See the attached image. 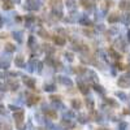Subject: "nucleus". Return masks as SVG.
<instances>
[{"label":"nucleus","instance_id":"nucleus-1","mask_svg":"<svg viewBox=\"0 0 130 130\" xmlns=\"http://www.w3.org/2000/svg\"><path fill=\"white\" fill-rule=\"evenodd\" d=\"M24 8L26 10H38L40 8V3L37 2V0H26Z\"/></svg>","mask_w":130,"mask_h":130},{"label":"nucleus","instance_id":"nucleus-2","mask_svg":"<svg viewBox=\"0 0 130 130\" xmlns=\"http://www.w3.org/2000/svg\"><path fill=\"white\" fill-rule=\"evenodd\" d=\"M13 118H14V121L17 122V126L18 129H22V121H24V118H25V113L24 111H16L14 115H13Z\"/></svg>","mask_w":130,"mask_h":130},{"label":"nucleus","instance_id":"nucleus-3","mask_svg":"<svg viewBox=\"0 0 130 130\" xmlns=\"http://www.w3.org/2000/svg\"><path fill=\"white\" fill-rule=\"evenodd\" d=\"M57 81H59V83H61V85H64V86H67V87H72V86H73L72 79L68 78V77H65V75H59V77H57Z\"/></svg>","mask_w":130,"mask_h":130},{"label":"nucleus","instance_id":"nucleus-4","mask_svg":"<svg viewBox=\"0 0 130 130\" xmlns=\"http://www.w3.org/2000/svg\"><path fill=\"white\" fill-rule=\"evenodd\" d=\"M52 13H53V16H56V17H61L62 16V7H61V4L57 2V4H55L52 7Z\"/></svg>","mask_w":130,"mask_h":130},{"label":"nucleus","instance_id":"nucleus-5","mask_svg":"<svg viewBox=\"0 0 130 130\" xmlns=\"http://www.w3.org/2000/svg\"><path fill=\"white\" fill-rule=\"evenodd\" d=\"M7 87L10 89V90H13V91H16V90H18V87H20V83H18V81H16V79H8V81H7Z\"/></svg>","mask_w":130,"mask_h":130},{"label":"nucleus","instance_id":"nucleus-6","mask_svg":"<svg viewBox=\"0 0 130 130\" xmlns=\"http://www.w3.org/2000/svg\"><path fill=\"white\" fill-rule=\"evenodd\" d=\"M43 112L46 113V116L47 117H50V118H56L57 117V113H56V111L55 109H50L48 107H46V105H43Z\"/></svg>","mask_w":130,"mask_h":130},{"label":"nucleus","instance_id":"nucleus-7","mask_svg":"<svg viewBox=\"0 0 130 130\" xmlns=\"http://www.w3.org/2000/svg\"><path fill=\"white\" fill-rule=\"evenodd\" d=\"M117 85L120 86V87H122V89H126V87H129V86H130V81L126 77H120V78H118V81H117Z\"/></svg>","mask_w":130,"mask_h":130},{"label":"nucleus","instance_id":"nucleus-8","mask_svg":"<svg viewBox=\"0 0 130 130\" xmlns=\"http://www.w3.org/2000/svg\"><path fill=\"white\" fill-rule=\"evenodd\" d=\"M24 83L27 86L29 89H34L35 87V79L34 78H31V77H24Z\"/></svg>","mask_w":130,"mask_h":130},{"label":"nucleus","instance_id":"nucleus-9","mask_svg":"<svg viewBox=\"0 0 130 130\" xmlns=\"http://www.w3.org/2000/svg\"><path fill=\"white\" fill-rule=\"evenodd\" d=\"M12 35H13V39L17 42V43H22L24 42V32L22 31H13L12 32Z\"/></svg>","mask_w":130,"mask_h":130},{"label":"nucleus","instance_id":"nucleus-10","mask_svg":"<svg viewBox=\"0 0 130 130\" xmlns=\"http://www.w3.org/2000/svg\"><path fill=\"white\" fill-rule=\"evenodd\" d=\"M78 89H79V91L83 94V95H87L89 94V85L87 83H85V82H78Z\"/></svg>","mask_w":130,"mask_h":130},{"label":"nucleus","instance_id":"nucleus-11","mask_svg":"<svg viewBox=\"0 0 130 130\" xmlns=\"http://www.w3.org/2000/svg\"><path fill=\"white\" fill-rule=\"evenodd\" d=\"M37 64H38V60L32 57V59H31V60L27 62V65H26L27 70H29V72H34V70H35L34 68H37Z\"/></svg>","mask_w":130,"mask_h":130},{"label":"nucleus","instance_id":"nucleus-12","mask_svg":"<svg viewBox=\"0 0 130 130\" xmlns=\"http://www.w3.org/2000/svg\"><path fill=\"white\" fill-rule=\"evenodd\" d=\"M115 47L117 50H120V51H126V44H125V42L122 39H117L115 42Z\"/></svg>","mask_w":130,"mask_h":130},{"label":"nucleus","instance_id":"nucleus-13","mask_svg":"<svg viewBox=\"0 0 130 130\" xmlns=\"http://www.w3.org/2000/svg\"><path fill=\"white\" fill-rule=\"evenodd\" d=\"M61 127H64L65 130L73 129V127H74V122H72L70 120H62V121H61Z\"/></svg>","mask_w":130,"mask_h":130},{"label":"nucleus","instance_id":"nucleus-14","mask_svg":"<svg viewBox=\"0 0 130 130\" xmlns=\"http://www.w3.org/2000/svg\"><path fill=\"white\" fill-rule=\"evenodd\" d=\"M27 46H29L30 48H35V47H38V44H37V39H35L34 35H30V37H29Z\"/></svg>","mask_w":130,"mask_h":130},{"label":"nucleus","instance_id":"nucleus-15","mask_svg":"<svg viewBox=\"0 0 130 130\" xmlns=\"http://www.w3.org/2000/svg\"><path fill=\"white\" fill-rule=\"evenodd\" d=\"M14 64H16V67H18V68L26 67V62H25L24 57H16V59H14Z\"/></svg>","mask_w":130,"mask_h":130},{"label":"nucleus","instance_id":"nucleus-16","mask_svg":"<svg viewBox=\"0 0 130 130\" xmlns=\"http://www.w3.org/2000/svg\"><path fill=\"white\" fill-rule=\"evenodd\" d=\"M38 102H39V98H38V96H30L29 99H26V104L30 105V107L34 105V104H37Z\"/></svg>","mask_w":130,"mask_h":130},{"label":"nucleus","instance_id":"nucleus-17","mask_svg":"<svg viewBox=\"0 0 130 130\" xmlns=\"http://www.w3.org/2000/svg\"><path fill=\"white\" fill-rule=\"evenodd\" d=\"M118 7H120V9H121V10H129V9H130V2L122 0V2H120Z\"/></svg>","mask_w":130,"mask_h":130},{"label":"nucleus","instance_id":"nucleus-18","mask_svg":"<svg viewBox=\"0 0 130 130\" xmlns=\"http://www.w3.org/2000/svg\"><path fill=\"white\" fill-rule=\"evenodd\" d=\"M120 20H121V22H122V24H125V25H130V13H126V14L121 16Z\"/></svg>","mask_w":130,"mask_h":130},{"label":"nucleus","instance_id":"nucleus-19","mask_svg":"<svg viewBox=\"0 0 130 130\" xmlns=\"http://www.w3.org/2000/svg\"><path fill=\"white\" fill-rule=\"evenodd\" d=\"M109 55H111L113 59H116V60H120V59H121V55H120V53H118L115 48H111V50H109Z\"/></svg>","mask_w":130,"mask_h":130},{"label":"nucleus","instance_id":"nucleus-20","mask_svg":"<svg viewBox=\"0 0 130 130\" xmlns=\"http://www.w3.org/2000/svg\"><path fill=\"white\" fill-rule=\"evenodd\" d=\"M34 22H35V17H32V16L26 17V27H31Z\"/></svg>","mask_w":130,"mask_h":130},{"label":"nucleus","instance_id":"nucleus-21","mask_svg":"<svg viewBox=\"0 0 130 130\" xmlns=\"http://www.w3.org/2000/svg\"><path fill=\"white\" fill-rule=\"evenodd\" d=\"M53 40H55V43H56V44L57 46H64L65 44V39L62 38V37H55V38H53Z\"/></svg>","mask_w":130,"mask_h":130},{"label":"nucleus","instance_id":"nucleus-22","mask_svg":"<svg viewBox=\"0 0 130 130\" xmlns=\"http://www.w3.org/2000/svg\"><path fill=\"white\" fill-rule=\"evenodd\" d=\"M5 51L9 52V53H12V52L16 51V46L12 44V43H7V44H5Z\"/></svg>","mask_w":130,"mask_h":130},{"label":"nucleus","instance_id":"nucleus-23","mask_svg":"<svg viewBox=\"0 0 130 130\" xmlns=\"http://www.w3.org/2000/svg\"><path fill=\"white\" fill-rule=\"evenodd\" d=\"M116 96L120 98V100H122V102H126L127 100V95L125 92H122V91H117L116 92Z\"/></svg>","mask_w":130,"mask_h":130},{"label":"nucleus","instance_id":"nucleus-24","mask_svg":"<svg viewBox=\"0 0 130 130\" xmlns=\"http://www.w3.org/2000/svg\"><path fill=\"white\" fill-rule=\"evenodd\" d=\"M108 21H109L111 24H116L117 21H120V16H117V14H111L109 17H108Z\"/></svg>","mask_w":130,"mask_h":130},{"label":"nucleus","instance_id":"nucleus-25","mask_svg":"<svg viewBox=\"0 0 130 130\" xmlns=\"http://www.w3.org/2000/svg\"><path fill=\"white\" fill-rule=\"evenodd\" d=\"M81 102L78 100V99H73L72 100V107L74 108V109H79V108H81Z\"/></svg>","mask_w":130,"mask_h":130},{"label":"nucleus","instance_id":"nucleus-26","mask_svg":"<svg viewBox=\"0 0 130 130\" xmlns=\"http://www.w3.org/2000/svg\"><path fill=\"white\" fill-rule=\"evenodd\" d=\"M56 90V86L55 85H44V91L47 92H53Z\"/></svg>","mask_w":130,"mask_h":130},{"label":"nucleus","instance_id":"nucleus-27","mask_svg":"<svg viewBox=\"0 0 130 130\" xmlns=\"http://www.w3.org/2000/svg\"><path fill=\"white\" fill-rule=\"evenodd\" d=\"M67 7H68V9L74 10L75 9V0H68V2H67Z\"/></svg>","mask_w":130,"mask_h":130},{"label":"nucleus","instance_id":"nucleus-28","mask_svg":"<svg viewBox=\"0 0 130 130\" xmlns=\"http://www.w3.org/2000/svg\"><path fill=\"white\" fill-rule=\"evenodd\" d=\"M9 68V61L7 60H0V69H8Z\"/></svg>","mask_w":130,"mask_h":130},{"label":"nucleus","instance_id":"nucleus-29","mask_svg":"<svg viewBox=\"0 0 130 130\" xmlns=\"http://www.w3.org/2000/svg\"><path fill=\"white\" fill-rule=\"evenodd\" d=\"M127 127H129V124L125 121H121L118 124V130H127Z\"/></svg>","mask_w":130,"mask_h":130},{"label":"nucleus","instance_id":"nucleus-30","mask_svg":"<svg viewBox=\"0 0 130 130\" xmlns=\"http://www.w3.org/2000/svg\"><path fill=\"white\" fill-rule=\"evenodd\" d=\"M94 89H95V91H98L99 94H104L105 91H104V89L100 85H98V83H94Z\"/></svg>","mask_w":130,"mask_h":130},{"label":"nucleus","instance_id":"nucleus-31","mask_svg":"<svg viewBox=\"0 0 130 130\" xmlns=\"http://www.w3.org/2000/svg\"><path fill=\"white\" fill-rule=\"evenodd\" d=\"M38 34H39L42 38H48V37H50L48 32H47L46 30H43V29H39V30H38Z\"/></svg>","mask_w":130,"mask_h":130},{"label":"nucleus","instance_id":"nucleus-32","mask_svg":"<svg viewBox=\"0 0 130 130\" xmlns=\"http://www.w3.org/2000/svg\"><path fill=\"white\" fill-rule=\"evenodd\" d=\"M64 120H67V118H73L74 117V113L73 112H64Z\"/></svg>","mask_w":130,"mask_h":130},{"label":"nucleus","instance_id":"nucleus-33","mask_svg":"<svg viewBox=\"0 0 130 130\" xmlns=\"http://www.w3.org/2000/svg\"><path fill=\"white\" fill-rule=\"evenodd\" d=\"M98 56H100V59H102V60H104V61L107 60V55H105V52H104V51H102V50H100V51H98Z\"/></svg>","mask_w":130,"mask_h":130},{"label":"nucleus","instance_id":"nucleus-34","mask_svg":"<svg viewBox=\"0 0 130 130\" xmlns=\"http://www.w3.org/2000/svg\"><path fill=\"white\" fill-rule=\"evenodd\" d=\"M65 59H67L69 62H72V61L74 60V57H73V55H72L70 52H67V53H65Z\"/></svg>","mask_w":130,"mask_h":130},{"label":"nucleus","instance_id":"nucleus-35","mask_svg":"<svg viewBox=\"0 0 130 130\" xmlns=\"http://www.w3.org/2000/svg\"><path fill=\"white\" fill-rule=\"evenodd\" d=\"M78 120H79V122H81V124H86L87 118H86V116H85V115H79V116H78Z\"/></svg>","mask_w":130,"mask_h":130},{"label":"nucleus","instance_id":"nucleus-36","mask_svg":"<svg viewBox=\"0 0 130 130\" xmlns=\"http://www.w3.org/2000/svg\"><path fill=\"white\" fill-rule=\"evenodd\" d=\"M105 102L109 104V105H112V107H117V103L115 102V100H112L111 98H108V99H105Z\"/></svg>","mask_w":130,"mask_h":130},{"label":"nucleus","instance_id":"nucleus-37","mask_svg":"<svg viewBox=\"0 0 130 130\" xmlns=\"http://www.w3.org/2000/svg\"><path fill=\"white\" fill-rule=\"evenodd\" d=\"M0 130H10V126L7 124H4V122H2V124H0Z\"/></svg>","mask_w":130,"mask_h":130},{"label":"nucleus","instance_id":"nucleus-38","mask_svg":"<svg viewBox=\"0 0 130 130\" xmlns=\"http://www.w3.org/2000/svg\"><path fill=\"white\" fill-rule=\"evenodd\" d=\"M3 7H4V9H7V10L10 9V8H12V2H4V5H3Z\"/></svg>","mask_w":130,"mask_h":130},{"label":"nucleus","instance_id":"nucleus-39","mask_svg":"<svg viewBox=\"0 0 130 130\" xmlns=\"http://www.w3.org/2000/svg\"><path fill=\"white\" fill-rule=\"evenodd\" d=\"M86 104H87V107H90V109H91V108H92V105H94V102H92V99L87 98V99H86Z\"/></svg>","mask_w":130,"mask_h":130},{"label":"nucleus","instance_id":"nucleus-40","mask_svg":"<svg viewBox=\"0 0 130 130\" xmlns=\"http://www.w3.org/2000/svg\"><path fill=\"white\" fill-rule=\"evenodd\" d=\"M42 69H43V64L40 61H38V64H37V72L38 73H42Z\"/></svg>","mask_w":130,"mask_h":130},{"label":"nucleus","instance_id":"nucleus-41","mask_svg":"<svg viewBox=\"0 0 130 130\" xmlns=\"http://www.w3.org/2000/svg\"><path fill=\"white\" fill-rule=\"evenodd\" d=\"M8 108H9V109H12V111H14V112H16V111H20V108H18L17 105H13V104H9Z\"/></svg>","mask_w":130,"mask_h":130},{"label":"nucleus","instance_id":"nucleus-42","mask_svg":"<svg viewBox=\"0 0 130 130\" xmlns=\"http://www.w3.org/2000/svg\"><path fill=\"white\" fill-rule=\"evenodd\" d=\"M81 4L85 7V8H89L90 7V3H89V0H81Z\"/></svg>","mask_w":130,"mask_h":130},{"label":"nucleus","instance_id":"nucleus-43","mask_svg":"<svg viewBox=\"0 0 130 130\" xmlns=\"http://www.w3.org/2000/svg\"><path fill=\"white\" fill-rule=\"evenodd\" d=\"M7 89H8V87H7V85H4V83H2V82H0V91H2V92H4Z\"/></svg>","mask_w":130,"mask_h":130},{"label":"nucleus","instance_id":"nucleus-44","mask_svg":"<svg viewBox=\"0 0 130 130\" xmlns=\"http://www.w3.org/2000/svg\"><path fill=\"white\" fill-rule=\"evenodd\" d=\"M44 51L52 53V52H53V48H51V46H44Z\"/></svg>","mask_w":130,"mask_h":130},{"label":"nucleus","instance_id":"nucleus-45","mask_svg":"<svg viewBox=\"0 0 130 130\" xmlns=\"http://www.w3.org/2000/svg\"><path fill=\"white\" fill-rule=\"evenodd\" d=\"M5 113H7V111H5V107L0 105V115H5Z\"/></svg>","mask_w":130,"mask_h":130},{"label":"nucleus","instance_id":"nucleus-46","mask_svg":"<svg viewBox=\"0 0 130 130\" xmlns=\"http://www.w3.org/2000/svg\"><path fill=\"white\" fill-rule=\"evenodd\" d=\"M51 99H52V102H57L60 98H59V96H51Z\"/></svg>","mask_w":130,"mask_h":130},{"label":"nucleus","instance_id":"nucleus-47","mask_svg":"<svg viewBox=\"0 0 130 130\" xmlns=\"http://www.w3.org/2000/svg\"><path fill=\"white\" fill-rule=\"evenodd\" d=\"M3 25H4V18H3L2 16H0V27H2Z\"/></svg>","mask_w":130,"mask_h":130},{"label":"nucleus","instance_id":"nucleus-48","mask_svg":"<svg viewBox=\"0 0 130 130\" xmlns=\"http://www.w3.org/2000/svg\"><path fill=\"white\" fill-rule=\"evenodd\" d=\"M117 69H120V70H121V69H124V65H122L121 62H120V64H117Z\"/></svg>","mask_w":130,"mask_h":130},{"label":"nucleus","instance_id":"nucleus-49","mask_svg":"<svg viewBox=\"0 0 130 130\" xmlns=\"http://www.w3.org/2000/svg\"><path fill=\"white\" fill-rule=\"evenodd\" d=\"M13 4H18V3H21V0H10Z\"/></svg>","mask_w":130,"mask_h":130},{"label":"nucleus","instance_id":"nucleus-50","mask_svg":"<svg viewBox=\"0 0 130 130\" xmlns=\"http://www.w3.org/2000/svg\"><path fill=\"white\" fill-rule=\"evenodd\" d=\"M0 78H5V73H3V72H0Z\"/></svg>","mask_w":130,"mask_h":130},{"label":"nucleus","instance_id":"nucleus-51","mask_svg":"<svg viewBox=\"0 0 130 130\" xmlns=\"http://www.w3.org/2000/svg\"><path fill=\"white\" fill-rule=\"evenodd\" d=\"M98 30H104V27H103V25H98V27H96Z\"/></svg>","mask_w":130,"mask_h":130},{"label":"nucleus","instance_id":"nucleus-52","mask_svg":"<svg viewBox=\"0 0 130 130\" xmlns=\"http://www.w3.org/2000/svg\"><path fill=\"white\" fill-rule=\"evenodd\" d=\"M127 40H129V42H130V30H129V31H127Z\"/></svg>","mask_w":130,"mask_h":130},{"label":"nucleus","instance_id":"nucleus-53","mask_svg":"<svg viewBox=\"0 0 130 130\" xmlns=\"http://www.w3.org/2000/svg\"><path fill=\"white\" fill-rule=\"evenodd\" d=\"M2 98H3V94H0V100H2Z\"/></svg>","mask_w":130,"mask_h":130},{"label":"nucleus","instance_id":"nucleus-54","mask_svg":"<svg viewBox=\"0 0 130 130\" xmlns=\"http://www.w3.org/2000/svg\"><path fill=\"white\" fill-rule=\"evenodd\" d=\"M98 130H107V129H98Z\"/></svg>","mask_w":130,"mask_h":130},{"label":"nucleus","instance_id":"nucleus-55","mask_svg":"<svg viewBox=\"0 0 130 130\" xmlns=\"http://www.w3.org/2000/svg\"><path fill=\"white\" fill-rule=\"evenodd\" d=\"M129 62H130V57H129Z\"/></svg>","mask_w":130,"mask_h":130}]
</instances>
